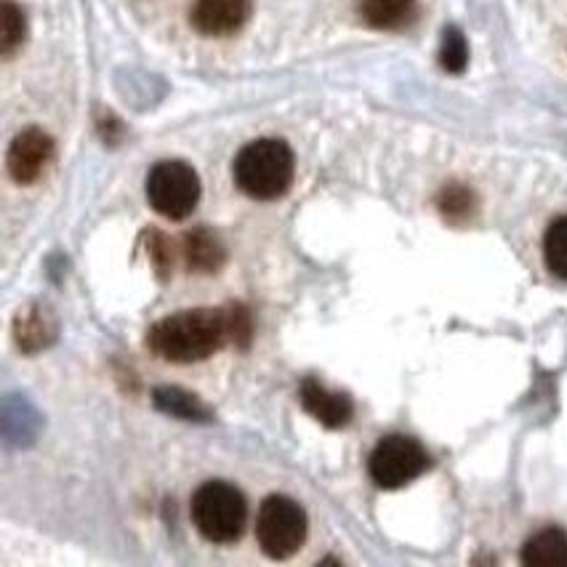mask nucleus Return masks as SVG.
<instances>
[{
  "mask_svg": "<svg viewBox=\"0 0 567 567\" xmlns=\"http://www.w3.org/2000/svg\"><path fill=\"white\" fill-rule=\"evenodd\" d=\"M301 405L307 408V413L312 415V419H318L322 426H328V430H341V426H347L354 415V405L347 394L328 392V389L315 379H307L305 384H301Z\"/></svg>",
  "mask_w": 567,
  "mask_h": 567,
  "instance_id": "nucleus-9",
  "label": "nucleus"
},
{
  "mask_svg": "<svg viewBox=\"0 0 567 567\" xmlns=\"http://www.w3.org/2000/svg\"><path fill=\"white\" fill-rule=\"evenodd\" d=\"M3 35H0V54L6 59L14 56V51L24 43V14L14 0H3Z\"/></svg>",
  "mask_w": 567,
  "mask_h": 567,
  "instance_id": "nucleus-16",
  "label": "nucleus"
},
{
  "mask_svg": "<svg viewBox=\"0 0 567 567\" xmlns=\"http://www.w3.org/2000/svg\"><path fill=\"white\" fill-rule=\"evenodd\" d=\"M466 62H470V45H466L464 32L447 28L443 35V45H440V64H443V70L458 75V72L466 70Z\"/></svg>",
  "mask_w": 567,
  "mask_h": 567,
  "instance_id": "nucleus-17",
  "label": "nucleus"
},
{
  "mask_svg": "<svg viewBox=\"0 0 567 567\" xmlns=\"http://www.w3.org/2000/svg\"><path fill=\"white\" fill-rule=\"evenodd\" d=\"M250 17V0H195L193 24L208 38L235 35Z\"/></svg>",
  "mask_w": 567,
  "mask_h": 567,
  "instance_id": "nucleus-8",
  "label": "nucleus"
},
{
  "mask_svg": "<svg viewBox=\"0 0 567 567\" xmlns=\"http://www.w3.org/2000/svg\"><path fill=\"white\" fill-rule=\"evenodd\" d=\"M147 200L157 214L182 221L200 200V179L195 168L182 161H163L147 176Z\"/></svg>",
  "mask_w": 567,
  "mask_h": 567,
  "instance_id": "nucleus-5",
  "label": "nucleus"
},
{
  "mask_svg": "<svg viewBox=\"0 0 567 567\" xmlns=\"http://www.w3.org/2000/svg\"><path fill=\"white\" fill-rule=\"evenodd\" d=\"M150 256L155 259V267L161 269V272H168L171 269V248H168V240L163 237L161 233H153L150 235Z\"/></svg>",
  "mask_w": 567,
  "mask_h": 567,
  "instance_id": "nucleus-19",
  "label": "nucleus"
},
{
  "mask_svg": "<svg viewBox=\"0 0 567 567\" xmlns=\"http://www.w3.org/2000/svg\"><path fill=\"white\" fill-rule=\"evenodd\" d=\"M426 470H430V456H426L424 447L405 434H392V437L381 440L371 453V461H368L371 480L384 491L405 487Z\"/></svg>",
  "mask_w": 567,
  "mask_h": 567,
  "instance_id": "nucleus-6",
  "label": "nucleus"
},
{
  "mask_svg": "<svg viewBox=\"0 0 567 567\" xmlns=\"http://www.w3.org/2000/svg\"><path fill=\"white\" fill-rule=\"evenodd\" d=\"M184 259L197 272H216L224 264V248L219 237L210 235L208 229H195L184 235Z\"/></svg>",
  "mask_w": 567,
  "mask_h": 567,
  "instance_id": "nucleus-12",
  "label": "nucleus"
},
{
  "mask_svg": "<svg viewBox=\"0 0 567 567\" xmlns=\"http://www.w3.org/2000/svg\"><path fill=\"white\" fill-rule=\"evenodd\" d=\"M250 318L243 307L187 309L155 322L147 333V347L161 360L200 362L216 354L227 341L248 344Z\"/></svg>",
  "mask_w": 567,
  "mask_h": 567,
  "instance_id": "nucleus-1",
  "label": "nucleus"
},
{
  "mask_svg": "<svg viewBox=\"0 0 567 567\" xmlns=\"http://www.w3.org/2000/svg\"><path fill=\"white\" fill-rule=\"evenodd\" d=\"M307 538V514L288 496H269L256 514V540L269 559H288Z\"/></svg>",
  "mask_w": 567,
  "mask_h": 567,
  "instance_id": "nucleus-4",
  "label": "nucleus"
},
{
  "mask_svg": "<svg viewBox=\"0 0 567 567\" xmlns=\"http://www.w3.org/2000/svg\"><path fill=\"white\" fill-rule=\"evenodd\" d=\"M472 208L474 195L466 187H461V184H451V187H445L443 193H440V210H443L447 219H466V216L472 214Z\"/></svg>",
  "mask_w": 567,
  "mask_h": 567,
  "instance_id": "nucleus-18",
  "label": "nucleus"
},
{
  "mask_svg": "<svg viewBox=\"0 0 567 567\" xmlns=\"http://www.w3.org/2000/svg\"><path fill=\"white\" fill-rule=\"evenodd\" d=\"M525 565L533 567H563L567 565V533L559 527H546L538 530L519 554Z\"/></svg>",
  "mask_w": 567,
  "mask_h": 567,
  "instance_id": "nucleus-11",
  "label": "nucleus"
},
{
  "mask_svg": "<svg viewBox=\"0 0 567 567\" xmlns=\"http://www.w3.org/2000/svg\"><path fill=\"white\" fill-rule=\"evenodd\" d=\"M51 157H54V138L41 128H24L11 142L6 166L17 184H32L41 179Z\"/></svg>",
  "mask_w": 567,
  "mask_h": 567,
  "instance_id": "nucleus-7",
  "label": "nucleus"
},
{
  "mask_svg": "<svg viewBox=\"0 0 567 567\" xmlns=\"http://www.w3.org/2000/svg\"><path fill=\"white\" fill-rule=\"evenodd\" d=\"M362 22L373 30H402L413 22L415 0H358Z\"/></svg>",
  "mask_w": 567,
  "mask_h": 567,
  "instance_id": "nucleus-10",
  "label": "nucleus"
},
{
  "mask_svg": "<svg viewBox=\"0 0 567 567\" xmlns=\"http://www.w3.org/2000/svg\"><path fill=\"white\" fill-rule=\"evenodd\" d=\"M51 336H54V326H51L41 309H28V312L17 318V341L28 352H35V349L49 344Z\"/></svg>",
  "mask_w": 567,
  "mask_h": 567,
  "instance_id": "nucleus-14",
  "label": "nucleus"
},
{
  "mask_svg": "<svg viewBox=\"0 0 567 567\" xmlns=\"http://www.w3.org/2000/svg\"><path fill=\"white\" fill-rule=\"evenodd\" d=\"M544 259L551 275L567 280V216H559L549 224L544 235Z\"/></svg>",
  "mask_w": 567,
  "mask_h": 567,
  "instance_id": "nucleus-15",
  "label": "nucleus"
},
{
  "mask_svg": "<svg viewBox=\"0 0 567 567\" xmlns=\"http://www.w3.org/2000/svg\"><path fill=\"white\" fill-rule=\"evenodd\" d=\"M193 523L210 544H235L248 525V504L235 485L214 480L195 491Z\"/></svg>",
  "mask_w": 567,
  "mask_h": 567,
  "instance_id": "nucleus-3",
  "label": "nucleus"
},
{
  "mask_svg": "<svg viewBox=\"0 0 567 567\" xmlns=\"http://www.w3.org/2000/svg\"><path fill=\"white\" fill-rule=\"evenodd\" d=\"M235 184L254 200H277L291 189L296 161L282 138H256L235 157Z\"/></svg>",
  "mask_w": 567,
  "mask_h": 567,
  "instance_id": "nucleus-2",
  "label": "nucleus"
},
{
  "mask_svg": "<svg viewBox=\"0 0 567 567\" xmlns=\"http://www.w3.org/2000/svg\"><path fill=\"white\" fill-rule=\"evenodd\" d=\"M155 405L161 408V411H166V413L176 415V419H184V421H206L208 419L206 405H203V402L197 400L195 394L182 392V389H176V386L157 389Z\"/></svg>",
  "mask_w": 567,
  "mask_h": 567,
  "instance_id": "nucleus-13",
  "label": "nucleus"
}]
</instances>
